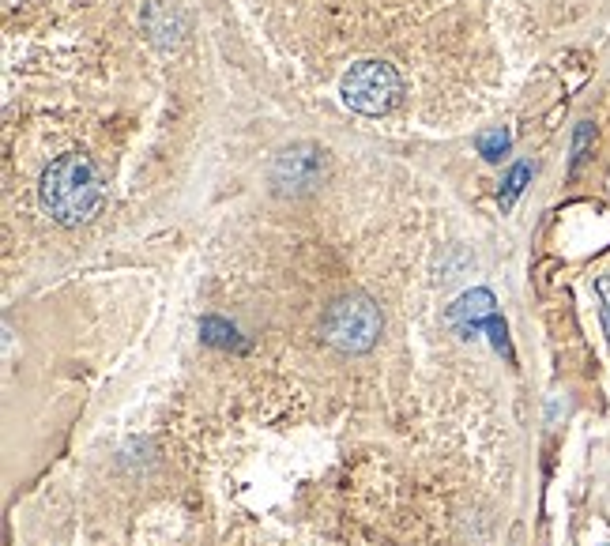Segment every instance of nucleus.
I'll return each instance as SVG.
<instances>
[{"mask_svg":"<svg viewBox=\"0 0 610 546\" xmlns=\"http://www.w3.org/2000/svg\"><path fill=\"white\" fill-rule=\"evenodd\" d=\"M531 181V166L528 162H516L513 170L505 174V181H501V208L509 211L516 204V196L524 193V185Z\"/></svg>","mask_w":610,"mask_h":546,"instance_id":"6e6552de","label":"nucleus"},{"mask_svg":"<svg viewBox=\"0 0 610 546\" xmlns=\"http://www.w3.org/2000/svg\"><path fill=\"white\" fill-rule=\"evenodd\" d=\"M595 294H599V317H603V328L610 336V272L595 279Z\"/></svg>","mask_w":610,"mask_h":546,"instance_id":"1a4fd4ad","label":"nucleus"},{"mask_svg":"<svg viewBox=\"0 0 610 546\" xmlns=\"http://www.w3.org/2000/svg\"><path fill=\"white\" fill-rule=\"evenodd\" d=\"M494 313H498L494 294L486 287H475V290H467V294H460V298L445 309V321H449L464 339H471V336H479V332H486V321H490Z\"/></svg>","mask_w":610,"mask_h":546,"instance_id":"39448f33","label":"nucleus"},{"mask_svg":"<svg viewBox=\"0 0 610 546\" xmlns=\"http://www.w3.org/2000/svg\"><path fill=\"white\" fill-rule=\"evenodd\" d=\"M385 332V317L370 294H343L321 317V339L343 354H366Z\"/></svg>","mask_w":610,"mask_h":546,"instance_id":"f03ea898","label":"nucleus"},{"mask_svg":"<svg viewBox=\"0 0 610 546\" xmlns=\"http://www.w3.org/2000/svg\"><path fill=\"white\" fill-rule=\"evenodd\" d=\"M200 339L204 343H211V347H234V351H245V339L238 336V328L230 321H223V317H204L200 321Z\"/></svg>","mask_w":610,"mask_h":546,"instance_id":"423d86ee","label":"nucleus"},{"mask_svg":"<svg viewBox=\"0 0 610 546\" xmlns=\"http://www.w3.org/2000/svg\"><path fill=\"white\" fill-rule=\"evenodd\" d=\"M328 174V151L317 144H290L272 162V189L279 196H309Z\"/></svg>","mask_w":610,"mask_h":546,"instance_id":"20e7f679","label":"nucleus"},{"mask_svg":"<svg viewBox=\"0 0 610 546\" xmlns=\"http://www.w3.org/2000/svg\"><path fill=\"white\" fill-rule=\"evenodd\" d=\"M339 95L351 110L366 113V117H381L400 102L403 83L396 76V68L385 65V61H358L339 80Z\"/></svg>","mask_w":610,"mask_h":546,"instance_id":"7ed1b4c3","label":"nucleus"},{"mask_svg":"<svg viewBox=\"0 0 610 546\" xmlns=\"http://www.w3.org/2000/svg\"><path fill=\"white\" fill-rule=\"evenodd\" d=\"M38 200L49 211V219L61 226H83L91 223L102 208V177H98L95 162L80 155V151H68L46 166L42 185H38Z\"/></svg>","mask_w":610,"mask_h":546,"instance_id":"f257e3e1","label":"nucleus"},{"mask_svg":"<svg viewBox=\"0 0 610 546\" xmlns=\"http://www.w3.org/2000/svg\"><path fill=\"white\" fill-rule=\"evenodd\" d=\"M588 140H592V125H588V121H580V125H577V136H573V166H569V170H577L580 162H584Z\"/></svg>","mask_w":610,"mask_h":546,"instance_id":"9d476101","label":"nucleus"},{"mask_svg":"<svg viewBox=\"0 0 610 546\" xmlns=\"http://www.w3.org/2000/svg\"><path fill=\"white\" fill-rule=\"evenodd\" d=\"M509 144H513V136L509 129H486L475 136V147H479V155L486 162H501L509 155Z\"/></svg>","mask_w":610,"mask_h":546,"instance_id":"0eeeda50","label":"nucleus"}]
</instances>
